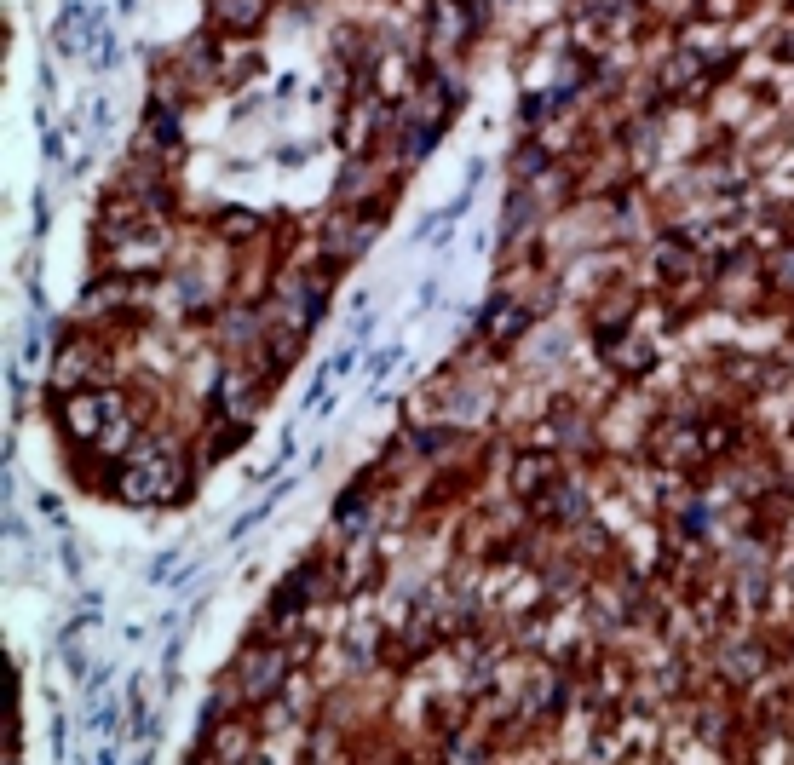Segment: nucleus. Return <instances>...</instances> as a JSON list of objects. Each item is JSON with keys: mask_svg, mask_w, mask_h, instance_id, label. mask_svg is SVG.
I'll use <instances>...</instances> for the list:
<instances>
[{"mask_svg": "<svg viewBox=\"0 0 794 765\" xmlns=\"http://www.w3.org/2000/svg\"><path fill=\"white\" fill-rule=\"evenodd\" d=\"M282 685V650H242V662H236V691H242V702H265V696H277Z\"/></svg>", "mask_w": 794, "mask_h": 765, "instance_id": "f257e3e1", "label": "nucleus"}, {"mask_svg": "<svg viewBox=\"0 0 794 765\" xmlns=\"http://www.w3.org/2000/svg\"><path fill=\"white\" fill-rule=\"evenodd\" d=\"M553 478H559V466H553V455H524V461H518V472H513V489L524 495V501H541Z\"/></svg>", "mask_w": 794, "mask_h": 765, "instance_id": "f03ea898", "label": "nucleus"}, {"mask_svg": "<svg viewBox=\"0 0 794 765\" xmlns=\"http://www.w3.org/2000/svg\"><path fill=\"white\" fill-rule=\"evenodd\" d=\"M524 334V311L518 305H495L490 311V340H518Z\"/></svg>", "mask_w": 794, "mask_h": 765, "instance_id": "7ed1b4c3", "label": "nucleus"}]
</instances>
